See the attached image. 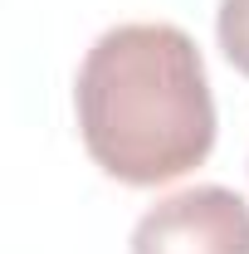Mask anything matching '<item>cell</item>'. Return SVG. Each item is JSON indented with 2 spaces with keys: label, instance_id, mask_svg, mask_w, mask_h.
I'll return each mask as SVG.
<instances>
[{
  "label": "cell",
  "instance_id": "cell-3",
  "mask_svg": "<svg viewBox=\"0 0 249 254\" xmlns=\"http://www.w3.org/2000/svg\"><path fill=\"white\" fill-rule=\"evenodd\" d=\"M215 39H220V49H225V59L249 78V0H220Z\"/></svg>",
  "mask_w": 249,
  "mask_h": 254
},
{
  "label": "cell",
  "instance_id": "cell-1",
  "mask_svg": "<svg viewBox=\"0 0 249 254\" xmlns=\"http://www.w3.org/2000/svg\"><path fill=\"white\" fill-rule=\"evenodd\" d=\"M78 137L123 186H166L215 147V98L195 39L161 20L98 34L73 83Z\"/></svg>",
  "mask_w": 249,
  "mask_h": 254
},
{
  "label": "cell",
  "instance_id": "cell-2",
  "mask_svg": "<svg viewBox=\"0 0 249 254\" xmlns=\"http://www.w3.org/2000/svg\"><path fill=\"white\" fill-rule=\"evenodd\" d=\"M132 254H249V205L230 186H190L132 230Z\"/></svg>",
  "mask_w": 249,
  "mask_h": 254
}]
</instances>
